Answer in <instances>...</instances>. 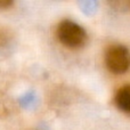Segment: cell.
I'll return each instance as SVG.
<instances>
[{
  "label": "cell",
  "mask_w": 130,
  "mask_h": 130,
  "mask_svg": "<svg viewBox=\"0 0 130 130\" xmlns=\"http://www.w3.org/2000/svg\"><path fill=\"white\" fill-rule=\"evenodd\" d=\"M57 37L64 46L69 48H78L85 43L87 39L85 30L80 25L71 21H63L57 27Z\"/></svg>",
  "instance_id": "cell-1"
},
{
  "label": "cell",
  "mask_w": 130,
  "mask_h": 130,
  "mask_svg": "<svg viewBox=\"0 0 130 130\" xmlns=\"http://www.w3.org/2000/svg\"><path fill=\"white\" fill-rule=\"evenodd\" d=\"M107 69L113 73H122L130 66V54L126 47L120 45L111 46L105 55Z\"/></svg>",
  "instance_id": "cell-2"
},
{
  "label": "cell",
  "mask_w": 130,
  "mask_h": 130,
  "mask_svg": "<svg viewBox=\"0 0 130 130\" xmlns=\"http://www.w3.org/2000/svg\"><path fill=\"white\" fill-rule=\"evenodd\" d=\"M117 105L124 112H130V86L122 87L115 96Z\"/></svg>",
  "instance_id": "cell-3"
},
{
  "label": "cell",
  "mask_w": 130,
  "mask_h": 130,
  "mask_svg": "<svg viewBox=\"0 0 130 130\" xmlns=\"http://www.w3.org/2000/svg\"><path fill=\"white\" fill-rule=\"evenodd\" d=\"M11 36H10V32L9 30L5 29V27L0 26V47L1 46H5L9 40H10Z\"/></svg>",
  "instance_id": "cell-4"
},
{
  "label": "cell",
  "mask_w": 130,
  "mask_h": 130,
  "mask_svg": "<svg viewBox=\"0 0 130 130\" xmlns=\"http://www.w3.org/2000/svg\"><path fill=\"white\" fill-rule=\"evenodd\" d=\"M11 5V1H7V0H0V8H7Z\"/></svg>",
  "instance_id": "cell-5"
}]
</instances>
